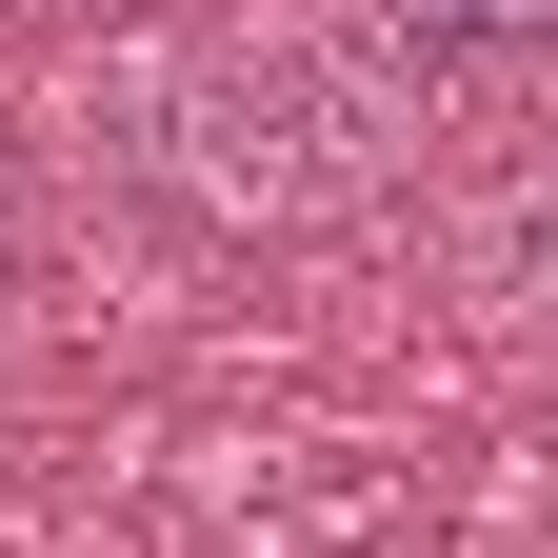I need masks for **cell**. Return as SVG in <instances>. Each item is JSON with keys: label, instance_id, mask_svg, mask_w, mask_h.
<instances>
[{"label": "cell", "instance_id": "6da1fadb", "mask_svg": "<svg viewBox=\"0 0 558 558\" xmlns=\"http://www.w3.org/2000/svg\"><path fill=\"white\" fill-rule=\"evenodd\" d=\"M418 81H538L558 60V0H379Z\"/></svg>", "mask_w": 558, "mask_h": 558}]
</instances>
